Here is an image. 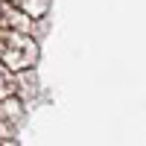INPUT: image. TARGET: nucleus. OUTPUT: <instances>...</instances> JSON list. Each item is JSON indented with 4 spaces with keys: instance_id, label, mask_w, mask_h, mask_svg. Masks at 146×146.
<instances>
[{
    "instance_id": "obj_1",
    "label": "nucleus",
    "mask_w": 146,
    "mask_h": 146,
    "mask_svg": "<svg viewBox=\"0 0 146 146\" xmlns=\"http://www.w3.org/2000/svg\"><path fill=\"white\" fill-rule=\"evenodd\" d=\"M35 62V44L29 32H6L0 35V64L9 67L12 73H21L32 67Z\"/></svg>"
},
{
    "instance_id": "obj_2",
    "label": "nucleus",
    "mask_w": 146,
    "mask_h": 146,
    "mask_svg": "<svg viewBox=\"0 0 146 146\" xmlns=\"http://www.w3.org/2000/svg\"><path fill=\"white\" fill-rule=\"evenodd\" d=\"M3 3L15 6L18 12H23L27 18H44L50 9V0H3Z\"/></svg>"
},
{
    "instance_id": "obj_3",
    "label": "nucleus",
    "mask_w": 146,
    "mask_h": 146,
    "mask_svg": "<svg viewBox=\"0 0 146 146\" xmlns=\"http://www.w3.org/2000/svg\"><path fill=\"white\" fill-rule=\"evenodd\" d=\"M15 96H18V73H12L9 67L0 64V102L15 100Z\"/></svg>"
}]
</instances>
